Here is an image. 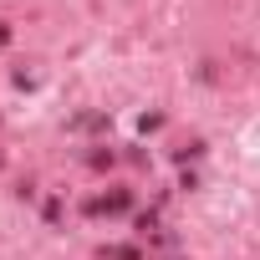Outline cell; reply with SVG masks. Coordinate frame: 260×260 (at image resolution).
Returning a JSON list of instances; mask_svg holds the SVG:
<instances>
[{"mask_svg":"<svg viewBox=\"0 0 260 260\" xmlns=\"http://www.w3.org/2000/svg\"><path fill=\"white\" fill-rule=\"evenodd\" d=\"M127 209H133V194H127V189H112L102 199H87V214H127Z\"/></svg>","mask_w":260,"mask_h":260,"instance_id":"cell-1","label":"cell"},{"mask_svg":"<svg viewBox=\"0 0 260 260\" xmlns=\"http://www.w3.org/2000/svg\"><path fill=\"white\" fill-rule=\"evenodd\" d=\"M102 260H138V250H127V245H112V250H107V245H102Z\"/></svg>","mask_w":260,"mask_h":260,"instance_id":"cell-2","label":"cell"},{"mask_svg":"<svg viewBox=\"0 0 260 260\" xmlns=\"http://www.w3.org/2000/svg\"><path fill=\"white\" fill-rule=\"evenodd\" d=\"M138 127H143V133H153V127H164V117H158V112H143V117H138Z\"/></svg>","mask_w":260,"mask_h":260,"instance_id":"cell-3","label":"cell"},{"mask_svg":"<svg viewBox=\"0 0 260 260\" xmlns=\"http://www.w3.org/2000/svg\"><path fill=\"white\" fill-rule=\"evenodd\" d=\"M199 153H204V143H184V148H179V164H189V158H199Z\"/></svg>","mask_w":260,"mask_h":260,"instance_id":"cell-4","label":"cell"},{"mask_svg":"<svg viewBox=\"0 0 260 260\" xmlns=\"http://www.w3.org/2000/svg\"><path fill=\"white\" fill-rule=\"evenodd\" d=\"M11 46V26H0V51H6Z\"/></svg>","mask_w":260,"mask_h":260,"instance_id":"cell-5","label":"cell"}]
</instances>
